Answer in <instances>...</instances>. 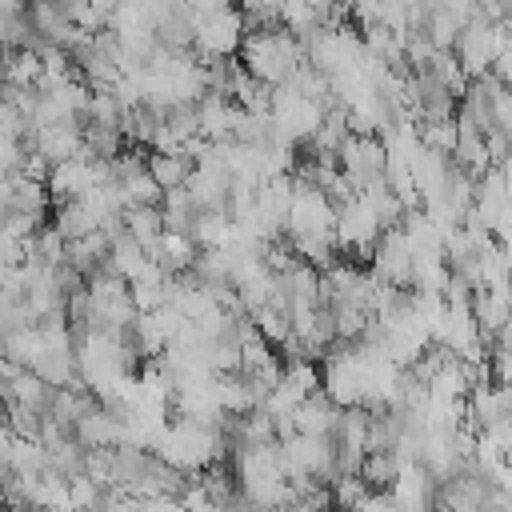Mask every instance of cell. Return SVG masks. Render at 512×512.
<instances>
[{
	"mask_svg": "<svg viewBox=\"0 0 512 512\" xmlns=\"http://www.w3.org/2000/svg\"><path fill=\"white\" fill-rule=\"evenodd\" d=\"M224 436H220V428L216 424H204V420H192V416H176V420H168L160 432H156V440H152V456L156 460H164L168 468H176V472H188V476H196V472H204L208 464H216L220 456H224Z\"/></svg>",
	"mask_w": 512,
	"mask_h": 512,
	"instance_id": "cell-1",
	"label": "cell"
},
{
	"mask_svg": "<svg viewBox=\"0 0 512 512\" xmlns=\"http://www.w3.org/2000/svg\"><path fill=\"white\" fill-rule=\"evenodd\" d=\"M240 56H244V72L256 76V80H264L268 88L288 84V76L308 60L304 56V44L288 28H256V32H244Z\"/></svg>",
	"mask_w": 512,
	"mask_h": 512,
	"instance_id": "cell-2",
	"label": "cell"
},
{
	"mask_svg": "<svg viewBox=\"0 0 512 512\" xmlns=\"http://www.w3.org/2000/svg\"><path fill=\"white\" fill-rule=\"evenodd\" d=\"M268 116H272V124H276V132H280V140L300 144V140L316 136V128H320V120H324V108H320L316 100L300 96L292 84H280V88H272Z\"/></svg>",
	"mask_w": 512,
	"mask_h": 512,
	"instance_id": "cell-3",
	"label": "cell"
},
{
	"mask_svg": "<svg viewBox=\"0 0 512 512\" xmlns=\"http://www.w3.org/2000/svg\"><path fill=\"white\" fill-rule=\"evenodd\" d=\"M108 184V160H92L88 152L72 156V160H60V164H48V176H44V188L52 196V204H68V200H80L84 192Z\"/></svg>",
	"mask_w": 512,
	"mask_h": 512,
	"instance_id": "cell-4",
	"label": "cell"
},
{
	"mask_svg": "<svg viewBox=\"0 0 512 512\" xmlns=\"http://www.w3.org/2000/svg\"><path fill=\"white\" fill-rule=\"evenodd\" d=\"M500 48H508L504 24H492L484 16H476L472 24H464L460 36H456V44H452V52H456V60H460V68H464L468 80L484 76L492 68V60H496Z\"/></svg>",
	"mask_w": 512,
	"mask_h": 512,
	"instance_id": "cell-5",
	"label": "cell"
},
{
	"mask_svg": "<svg viewBox=\"0 0 512 512\" xmlns=\"http://www.w3.org/2000/svg\"><path fill=\"white\" fill-rule=\"evenodd\" d=\"M244 32H248V20L240 8H220V12H208L196 20V36H192V48L200 52V60H216V56H236L240 44H244Z\"/></svg>",
	"mask_w": 512,
	"mask_h": 512,
	"instance_id": "cell-6",
	"label": "cell"
},
{
	"mask_svg": "<svg viewBox=\"0 0 512 512\" xmlns=\"http://www.w3.org/2000/svg\"><path fill=\"white\" fill-rule=\"evenodd\" d=\"M336 224V204L328 200V192L312 180L296 176V192L288 204V220H284V236H312V232H332Z\"/></svg>",
	"mask_w": 512,
	"mask_h": 512,
	"instance_id": "cell-7",
	"label": "cell"
},
{
	"mask_svg": "<svg viewBox=\"0 0 512 512\" xmlns=\"http://www.w3.org/2000/svg\"><path fill=\"white\" fill-rule=\"evenodd\" d=\"M384 164H388V156H384L380 136L348 132L344 144L336 148V168L344 172V180H348L356 192L368 188V184H376V180H384Z\"/></svg>",
	"mask_w": 512,
	"mask_h": 512,
	"instance_id": "cell-8",
	"label": "cell"
},
{
	"mask_svg": "<svg viewBox=\"0 0 512 512\" xmlns=\"http://www.w3.org/2000/svg\"><path fill=\"white\" fill-rule=\"evenodd\" d=\"M188 200L196 212H228V192H232V176L224 172V164L216 160V148L208 160L192 164L188 184H184Z\"/></svg>",
	"mask_w": 512,
	"mask_h": 512,
	"instance_id": "cell-9",
	"label": "cell"
},
{
	"mask_svg": "<svg viewBox=\"0 0 512 512\" xmlns=\"http://www.w3.org/2000/svg\"><path fill=\"white\" fill-rule=\"evenodd\" d=\"M28 148L44 160V164H60V160H72L84 152V128L76 116H64V120H52L36 132H28Z\"/></svg>",
	"mask_w": 512,
	"mask_h": 512,
	"instance_id": "cell-10",
	"label": "cell"
},
{
	"mask_svg": "<svg viewBox=\"0 0 512 512\" xmlns=\"http://www.w3.org/2000/svg\"><path fill=\"white\" fill-rule=\"evenodd\" d=\"M372 272L384 284L408 288L412 284V244L400 228H384L380 240L372 244Z\"/></svg>",
	"mask_w": 512,
	"mask_h": 512,
	"instance_id": "cell-11",
	"label": "cell"
},
{
	"mask_svg": "<svg viewBox=\"0 0 512 512\" xmlns=\"http://www.w3.org/2000/svg\"><path fill=\"white\" fill-rule=\"evenodd\" d=\"M332 236H336V248H340V252H372V244L380 240V224H376V216L360 204V196H352L348 204L336 208Z\"/></svg>",
	"mask_w": 512,
	"mask_h": 512,
	"instance_id": "cell-12",
	"label": "cell"
},
{
	"mask_svg": "<svg viewBox=\"0 0 512 512\" xmlns=\"http://www.w3.org/2000/svg\"><path fill=\"white\" fill-rule=\"evenodd\" d=\"M336 420H340V404H332L320 388L312 396H304L292 412V428L296 432H308V436H332L336 432Z\"/></svg>",
	"mask_w": 512,
	"mask_h": 512,
	"instance_id": "cell-13",
	"label": "cell"
},
{
	"mask_svg": "<svg viewBox=\"0 0 512 512\" xmlns=\"http://www.w3.org/2000/svg\"><path fill=\"white\" fill-rule=\"evenodd\" d=\"M236 116H240V108H236L228 96H204V100L196 104L200 136H204V140H212V144L232 140V132H236Z\"/></svg>",
	"mask_w": 512,
	"mask_h": 512,
	"instance_id": "cell-14",
	"label": "cell"
},
{
	"mask_svg": "<svg viewBox=\"0 0 512 512\" xmlns=\"http://www.w3.org/2000/svg\"><path fill=\"white\" fill-rule=\"evenodd\" d=\"M44 348H48V336H44L40 324H20V328H12V332L0 340L4 360L16 364V368H36V360L44 356Z\"/></svg>",
	"mask_w": 512,
	"mask_h": 512,
	"instance_id": "cell-15",
	"label": "cell"
},
{
	"mask_svg": "<svg viewBox=\"0 0 512 512\" xmlns=\"http://www.w3.org/2000/svg\"><path fill=\"white\" fill-rule=\"evenodd\" d=\"M72 436H76L84 448H116V444H120V420H116L104 404H96V408H88V412L72 424Z\"/></svg>",
	"mask_w": 512,
	"mask_h": 512,
	"instance_id": "cell-16",
	"label": "cell"
},
{
	"mask_svg": "<svg viewBox=\"0 0 512 512\" xmlns=\"http://www.w3.org/2000/svg\"><path fill=\"white\" fill-rule=\"evenodd\" d=\"M44 76V60L40 52L24 48V52H0V84L4 88H36Z\"/></svg>",
	"mask_w": 512,
	"mask_h": 512,
	"instance_id": "cell-17",
	"label": "cell"
},
{
	"mask_svg": "<svg viewBox=\"0 0 512 512\" xmlns=\"http://www.w3.org/2000/svg\"><path fill=\"white\" fill-rule=\"evenodd\" d=\"M120 224H124V232H128L136 244H144V252L164 236L160 204H128V208L120 212Z\"/></svg>",
	"mask_w": 512,
	"mask_h": 512,
	"instance_id": "cell-18",
	"label": "cell"
},
{
	"mask_svg": "<svg viewBox=\"0 0 512 512\" xmlns=\"http://www.w3.org/2000/svg\"><path fill=\"white\" fill-rule=\"evenodd\" d=\"M356 196H360V204H364V208L376 216L380 232H384V228H400V220H404V204L396 200V192L388 188V180H376V184L360 188Z\"/></svg>",
	"mask_w": 512,
	"mask_h": 512,
	"instance_id": "cell-19",
	"label": "cell"
},
{
	"mask_svg": "<svg viewBox=\"0 0 512 512\" xmlns=\"http://www.w3.org/2000/svg\"><path fill=\"white\" fill-rule=\"evenodd\" d=\"M188 240L196 244V252L204 248H228L232 244V216L228 212H196Z\"/></svg>",
	"mask_w": 512,
	"mask_h": 512,
	"instance_id": "cell-20",
	"label": "cell"
},
{
	"mask_svg": "<svg viewBox=\"0 0 512 512\" xmlns=\"http://www.w3.org/2000/svg\"><path fill=\"white\" fill-rule=\"evenodd\" d=\"M192 172V160L184 152H148V176L160 184V192L184 188Z\"/></svg>",
	"mask_w": 512,
	"mask_h": 512,
	"instance_id": "cell-21",
	"label": "cell"
},
{
	"mask_svg": "<svg viewBox=\"0 0 512 512\" xmlns=\"http://www.w3.org/2000/svg\"><path fill=\"white\" fill-rule=\"evenodd\" d=\"M420 72L432 76L436 84H444L452 96H464V88H468V76H464V68H460V60H456L452 48H432V56L424 60Z\"/></svg>",
	"mask_w": 512,
	"mask_h": 512,
	"instance_id": "cell-22",
	"label": "cell"
},
{
	"mask_svg": "<svg viewBox=\"0 0 512 512\" xmlns=\"http://www.w3.org/2000/svg\"><path fill=\"white\" fill-rule=\"evenodd\" d=\"M400 456L392 452V448H372V452H364V460H360V480L372 488V492H380V488H388L396 476H400Z\"/></svg>",
	"mask_w": 512,
	"mask_h": 512,
	"instance_id": "cell-23",
	"label": "cell"
},
{
	"mask_svg": "<svg viewBox=\"0 0 512 512\" xmlns=\"http://www.w3.org/2000/svg\"><path fill=\"white\" fill-rule=\"evenodd\" d=\"M160 216H164V232H184L188 236L196 208H192V200H188L184 188H172V192L160 196Z\"/></svg>",
	"mask_w": 512,
	"mask_h": 512,
	"instance_id": "cell-24",
	"label": "cell"
},
{
	"mask_svg": "<svg viewBox=\"0 0 512 512\" xmlns=\"http://www.w3.org/2000/svg\"><path fill=\"white\" fill-rule=\"evenodd\" d=\"M8 472H16V476H40V472H48V448L40 440H12Z\"/></svg>",
	"mask_w": 512,
	"mask_h": 512,
	"instance_id": "cell-25",
	"label": "cell"
},
{
	"mask_svg": "<svg viewBox=\"0 0 512 512\" xmlns=\"http://www.w3.org/2000/svg\"><path fill=\"white\" fill-rule=\"evenodd\" d=\"M232 104L244 108V112H268V104H272V88H268L264 80L240 72V80H236V88H232Z\"/></svg>",
	"mask_w": 512,
	"mask_h": 512,
	"instance_id": "cell-26",
	"label": "cell"
},
{
	"mask_svg": "<svg viewBox=\"0 0 512 512\" xmlns=\"http://www.w3.org/2000/svg\"><path fill=\"white\" fill-rule=\"evenodd\" d=\"M40 424H44V412L24 408V404H8V428L16 440H40Z\"/></svg>",
	"mask_w": 512,
	"mask_h": 512,
	"instance_id": "cell-27",
	"label": "cell"
},
{
	"mask_svg": "<svg viewBox=\"0 0 512 512\" xmlns=\"http://www.w3.org/2000/svg\"><path fill=\"white\" fill-rule=\"evenodd\" d=\"M488 368H492V380H496V384H508V388H512V348L492 344V348H488Z\"/></svg>",
	"mask_w": 512,
	"mask_h": 512,
	"instance_id": "cell-28",
	"label": "cell"
},
{
	"mask_svg": "<svg viewBox=\"0 0 512 512\" xmlns=\"http://www.w3.org/2000/svg\"><path fill=\"white\" fill-rule=\"evenodd\" d=\"M136 512H188L180 496H140Z\"/></svg>",
	"mask_w": 512,
	"mask_h": 512,
	"instance_id": "cell-29",
	"label": "cell"
},
{
	"mask_svg": "<svg viewBox=\"0 0 512 512\" xmlns=\"http://www.w3.org/2000/svg\"><path fill=\"white\" fill-rule=\"evenodd\" d=\"M496 344H504V348H512V312H508V320H504V328L496 332Z\"/></svg>",
	"mask_w": 512,
	"mask_h": 512,
	"instance_id": "cell-30",
	"label": "cell"
},
{
	"mask_svg": "<svg viewBox=\"0 0 512 512\" xmlns=\"http://www.w3.org/2000/svg\"><path fill=\"white\" fill-rule=\"evenodd\" d=\"M308 4H312V8H320V12H328V8L336 4V0H308Z\"/></svg>",
	"mask_w": 512,
	"mask_h": 512,
	"instance_id": "cell-31",
	"label": "cell"
},
{
	"mask_svg": "<svg viewBox=\"0 0 512 512\" xmlns=\"http://www.w3.org/2000/svg\"><path fill=\"white\" fill-rule=\"evenodd\" d=\"M4 8H24V0H0V12Z\"/></svg>",
	"mask_w": 512,
	"mask_h": 512,
	"instance_id": "cell-32",
	"label": "cell"
},
{
	"mask_svg": "<svg viewBox=\"0 0 512 512\" xmlns=\"http://www.w3.org/2000/svg\"><path fill=\"white\" fill-rule=\"evenodd\" d=\"M0 172H4V168H0Z\"/></svg>",
	"mask_w": 512,
	"mask_h": 512,
	"instance_id": "cell-33",
	"label": "cell"
}]
</instances>
